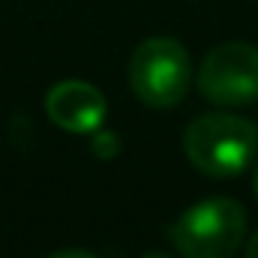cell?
<instances>
[{
	"instance_id": "obj_10",
	"label": "cell",
	"mask_w": 258,
	"mask_h": 258,
	"mask_svg": "<svg viewBox=\"0 0 258 258\" xmlns=\"http://www.w3.org/2000/svg\"><path fill=\"white\" fill-rule=\"evenodd\" d=\"M144 258H171V255H168V252H147Z\"/></svg>"
},
{
	"instance_id": "obj_6",
	"label": "cell",
	"mask_w": 258,
	"mask_h": 258,
	"mask_svg": "<svg viewBox=\"0 0 258 258\" xmlns=\"http://www.w3.org/2000/svg\"><path fill=\"white\" fill-rule=\"evenodd\" d=\"M117 150H120V138L114 132H108V129H96L93 132V153L96 156L111 159V156H117Z\"/></svg>"
},
{
	"instance_id": "obj_9",
	"label": "cell",
	"mask_w": 258,
	"mask_h": 258,
	"mask_svg": "<svg viewBox=\"0 0 258 258\" xmlns=\"http://www.w3.org/2000/svg\"><path fill=\"white\" fill-rule=\"evenodd\" d=\"M252 192H255V198H258V165H255V174H252Z\"/></svg>"
},
{
	"instance_id": "obj_7",
	"label": "cell",
	"mask_w": 258,
	"mask_h": 258,
	"mask_svg": "<svg viewBox=\"0 0 258 258\" xmlns=\"http://www.w3.org/2000/svg\"><path fill=\"white\" fill-rule=\"evenodd\" d=\"M48 258H99V255H93L90 249H81V246H66V249L51 252Z\"/></svg>"
},
{
	"instance_id": "obj_2",
	"label": "cell",
	"mask_w": 258,
	"mask_h": 258,
	"mask_svg": "<svg viewBox=\"0 0 258 258\" xmlns=\"http://www.w3.org/2000/svg\"><path fill=\"white\" fill-rule=\"evenodd\" d=\"M246 237V210L228 195L201 198L168 228L180 258H234Z\"/></svg>"
},
{
	"instance_id": "obj_4",
	"label": "cell",
	"mask_w": 258,
	"mask_h": 258,
	"mask_svg": "<svg viewBox=\"0 0 258 258\" xmlns=\"http://www.w3.org/2000/svg\"><path fill=\"white\" fill-rule=\"evenodd\" d=\"M195 84L201 96L222 108L258 102V48L249 42H222L198 66Z\"/></svg>"
},
{
	"instance_id": "obj_1",
	"label": "cell",
	"mask_w": 258,
	"mask_h": 258,
	"mask_svg": "<svg viewBox=\"0 0 258 258\" xmlns=\"http://www.w3.org/2000/svg\"><path fill=\"white\" fill-rule=\"evenodd\" d=\"M183 153L201 174L216 180H231L255 162L258 129L240 114L207 111L186 126Z\"/></svg>"
},
{
	"instance_id": "obj_5",
	"label": "cell",
	"mask_w": 258,
	"mask_h": 258,
	"mask_svg": "<svg viewBox=\"0 0 258 258\" xmlns=\"http://www.w3.org/2000/svg\"><path fill=\"white\" fill-rule=\"evenodd\" d=\"M48 120L72 135H93L108 117V102L99 87L81 78H63L45 93Z\"/></svg>"
},
{
	"instance_id": "obj_8",
	"label": "cell",
	"mask_w": 258,
	"mask_h": 258,
	"mask_svg": "<svg viewBox=\"0 0 258 258\" xmlns=\"http://www.w3.org/2000/svg\"><path fill=\"white\" fill-rule=\"evenodd\" d=\"M243 258H258V231L249 237V243H246V249H243Z\"/></svg>"
},
{
	"instance_id": "obj_3",
	"label": "cell",
	"mask_w": 258,
	"mask_h": 258,
	"mask_svg": "<svg viewBox=\"0 0 258 258\" xmlns=\"http://www.w3.org/2000/svg\"><path fill=\"white\" fill-rule=\"evenodd\" d=\"M192 84V60L174 36H150L129 57V87L147 108H174Z\"/></svg>"
}]
</instances>
